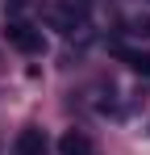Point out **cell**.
Listing matches in <instances>:
<instances>
[{
  "instance_id": "obj_1",
  "label": "cell",
  "mask_w": 150,
  "mask_h": 155,
  "mask_svg": "<svg viewBox=\"0 0 150 155\" xmlns=\"http://www.w3.org/2000/svg\"><path fill=\"white\" fill-rule=\"evenodd\" d=\"M4 38H8V46H17L21 54H42L46 51V38L33 25H25V21H13V25L4 29Z\"/></svg>"
},
{
  "instance_id": "obj_2",
  "label": "cell",
  "mask_w": 150,
  "mask_h": 155,
  "mask_svg": "<svg viewBox=\"0 0 150 155\" xmlns=\"http://www.w3.org/2000/svg\"><path fill=\"white\" fill-rule=\"evenodd\" d=\"M13 151H17V155H46V134H42L38 126L21 130V134H17V143H13Z\"/></svg>"
},
{
  "instance_id": "obj_3",
  "label": "cell",
  "mask_w": 150,
  "mask_h": 155,
  "mask_svg": "<svg viewBox=\"0 0 150 155\" xmlns=\"http://www.w3.org/2000/svg\"><path fill=\"white\" fill-rule=\"evenodd\" d=\"M58 151H63V155H92V143H88V134L67 130V134L58 138Z\"/></svg>"
},
{
  "instance_id": "obj_4",
  "label": "cell",
  "mask_w": 150,
  "mask_h": 155,
  "mask_svg": "<svg viewBox=\"0 0 150 155\" xmlns=\"http://www.w3.org/2000/svg\"><path fill=\"white\" fill-rule=\"evenodd\" d=\"M117 54H121V59L129 63V67H133V71H142V76H150V54H146V51H125V46H121Z\"/></svg>"
},
{
  "instance_id": "obj_5",
  "label": "cell",
  "mask_w": 150,
  "mask_h": 155,
  "mask_svg": "<svg viewBox=\"0 0 150 155\" xmlns=\"http://www.w3.org/2000/svg\"><path fill=\"white\" fill-rule=\"evenodd\" d=\"M138 34H146V38H150V17H142V21H138Z\"/></svg>"
}]
</instances>
